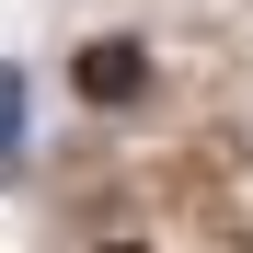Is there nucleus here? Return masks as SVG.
Here are the masks:
<instances>
[{
	"instance_id": "nucleus-1",
	"label": "nucleus",
	"mask_w": 253,
	"mask_h": 253,
	"mask_svg": "<svg viewBox=\"0 0 253 253\" xmlns=\"http://www.w3.org/2000/svg\"><path fill=\"white\" fill-rule=\"evenodd\" d=\"M69 92L92 104V115H138V104L161 92V46H150V35H126V23L81 35V46H69Z\"/></svg>"
},
{
	"instance_id": "nucleus-2",
	"label": "nucleus",
	"mask_w": 253,
	"mask_h": 253,
	"mask_svg": "<svg viewBox=\"0 0 253 253\" xmlns=\"http://www.w3.org/2000/svg\"><path fill=\"white\" fill-rule=\"evenodd\" d=\"M35 184V69L0 58V196Z\"/></svg>"
},
{
	"instance_id": "nucleus-3",
	"label": "nucleus",
	"mask_w": 253,
	"mask_h": 253,
	"mask_svg": "<svg viewBox=\"0 0 253 253\" xmlns=\"http://www.w3.org/2000/svg\"><path fill=\"white\" fill-rule=\"evenodd\" d=\"M81 253H150V242H81Z\"/></svg>"
}]
</instances>
